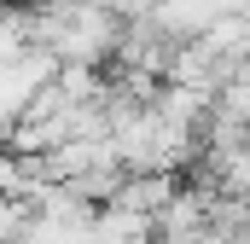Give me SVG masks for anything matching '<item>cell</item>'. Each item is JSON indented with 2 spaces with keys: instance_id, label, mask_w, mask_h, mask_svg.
Masks as SVG:
<instances>
[{
  "instance_id": "cell-1",
  "label": "cell",
  "mask_w": 250,
  "mask_h": 244,
  "mask_svg": "<svg viewBox=\"0 0 250 244\" xmlns=\"http://www.w3.org/2000/svg\"><path fill=\"white\" fill-rule=\"evenodd\" d=\"M93 6H105V12H117V18H134L146 0H93Z\"/></svg>"
}]
</instances>
